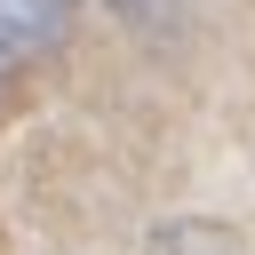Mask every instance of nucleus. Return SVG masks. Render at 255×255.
I'll return each instance as SVG.
<instances>
[{
  "label": "nucleus",
  "instance_id": "nucleus-1",
  "mask_svg": "<svg viewBox=\"0 0 255 255\" xmlns=\"http://www.w3.org/2000/svg\"><path fill=\"white\" fill-rule=\"evenodd\" d=\"M72 32V0H0V64H32Z\"/></svg>",
  "mask_w": 255,
  "mask_h": 255
},
{
  "label": "nucleus",
  "instance_id": "nucleus-2",
  "mask_svg": "<svg viewBox=\"0 0 255 255\" xmlns=\"http://www.w3.org/2000/svg\"><path fill=\"white\" fill-rule=\"evenodd\" d=\"M151 255H231V239H223L215 223H175V231L151 239Z\"/></svg>",
  "mask_w": 255,
  "mask_h": 255
}]
</instances>
